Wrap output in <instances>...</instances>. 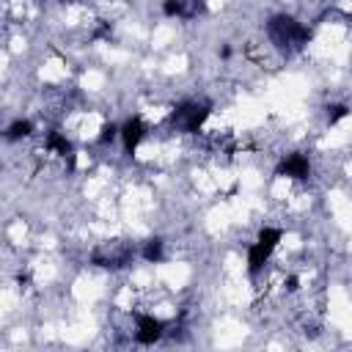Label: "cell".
<instances>
[{
    "label": "cell",
    "mask_w": 352,
    "mask_h": 352,
    "mask_svg": "<svg viewBox=\"0 0 352 352\" xmlns=\"http://www.w3.org/2000/svg\"><path fill=\"white\" fill-rule=\"evenodd\" d=\"M267 36H270V41H272L278 50L292 52V50H302V47L308 44L311 30L302 28V25H300L294 16H289V14H275V16L267 22Z\"/></svg>",
    "instance_id": "cell-1"
},
{
    "label": "cell",
    "mask_w": 352,
    "mask_h": 352,
    "mask_svg": "<svg viewBox=\"0 0 352 352\" xmlns=\"http://www.w3.org/2000/svg\"><path fill=\"white\" fill-rule=\"evenodd\" d=\"M47 148H52V151H58L60 157H74V148H72V143L60 135V132H50V138H47Z\"/></svg>",
    "instance_id": "cell-8"
},
{
    "label": "cell",
    "mask_w": 352,
    "mask_h": 352,
    "mask_svg": "<svg viewBox=\"0 0 352 352\" xmlns=\"http://www.w3.org/2000/svg\"><path fill=\"white\" fill-rule=\"evenodd\" d=\"M162 14L165 16H184L187 6H184V0H165L162 3Z\"/></svg>",
    "instance_id": "cell-11"
},
{
    "label": "cell",
    "mask_w": 352,
    "mask_h": 352,
    "mask_svg": "<svg viewBox=\"0 0 352 352\" xmlns=\"http://www.w3.org/2000/svg\"><path fill=\"white\" fill-rule=\"evenodd\" d=\"M206 118H209V104H195V102H184L170 113V124L190 135L198 132Z\"/></svg>",
    "instance_id": "cell-4"
},
{
    "label": "cell",
    "mask_w": 352,
    "mask_h": 352,
    "mask_svg": "<svg viewBox=\"0 0 352 352\" xmlns=\"http://www.w3.org/2000/svg\"><path fill=\"white\" fill-rule=\"evenodd\" d=\"M118 135H121V126H116V124L110 121V124H104V126H102V135H99V143H113V140H116Z\"/></svg>",
    "instance_id": "cell-13"
},
{
    "label": "cell",
    "mask_w": 352,
    "mask_h": 352,
    "mask_svg": "<svg viewBox=\"0 0 352 352\" xmlns=\"http://www.w3.org/2000/svg\"><path fill=\"white\" fill-rule=\"evenodd\" d=\"M60 3H74V0H60Z\"/></svg>",
    "instance_id": "cell-16"
},
{
    "label": "cell",
    "mask_w": 352,
    "mask_h": 352,
    "mask_svg": "<svg viewBox=\"0 0 352 352\" xmlns=\"http://www.w3.org/2000/svg\"><path fill=\"white\" fill-rule=\"evenodd\" d=\"M135 322H138V330H135V341L138 344H154V341H160L165 336V322H160V319H154L148 314H138Z\"/></svg>",
    "instance_id": "cell-5"
},
{
    "label": "cell",
    "mask_w": 352,
    "mask_h": 352,
    "mask_svg": "<svg viewBox=\"0 0 352 352\" xmlns=\"http://www.w3.org/2000/svg\"><path fill=\"white\" fill-rule=\"evenodd\" d=\"M132 258H135V248L129 242H121V239L104 242L91 253V261L96 267H104V270H124L132 264Z\"/></svg>",
    "instance_id": "cell-2"
},
{
    "label": "cell",
    "mask_w": 352,
    "mask_h": 352,
    "mask_svg": "<svg viewBox=\"0 0 352 352\" xmlns=\"http://www.w3.org/2000/svg\"><path fill=\"white\" fill-rule=\"evenodd\" d=\"M275 176L308 179V176H311V162H308V157H305V154L294 151V154H289V157H283V160L278 162V168H275Z\"/></svg>",
    "instance_id": "cell-6"
},
{
    "label": "cell",
    "mask_w": 352,
    "mask_h": 352,
    "mask_svg": "<svg viewBox=\"0 0 352 352\" xmlns=\"http://www.w3.org/2000/svg\"><path fill=\"white\" fill-rule=\"evenodd\" d=\"M143 135H146V126H143V121H140V118H129V121H126V124L121 126V140H124V151H126V154H135V148L140 146Z\"/></svg>",
    "instance_id": "cell-7"
},
{
    "label": "cell",
    "mask_w": 352,
    "mask_h": 352,
    "mask_svg": "<svg viewBox=\"0 0 352 352\" xmlns=\"http://www.w3.org/2000/svg\"><path fill=\"white\" fill-rule=\"evenodd\" d=\"M286 289H289V292H297V278H294V275L286 280Z\"/></svg>",
    "instance_id": "cell-15"
},
{
    "label": "cell",
    "mask_w": 352,
    "mask_h": 352,
    "mask_svg": "<svg viewBox=\"0 0 352 352\" xmlns=\"http://www.w3.org/2000/svg\"><path fill=\"white\" fill-rule=\"evenodd\" d=\"M140 256H143L146 261H151V264H157V261H162V256H165V250H162V239H148V242L143 245V250H140Z\"/></svg>",
    "instance_id": "cell-10"
},
{
    "label": "cell",
    "mask_w": 352,
    "mask_h": 352,
    "mask_svg": "<svg viewBox=\"0 0 352 352\" xmlns=\"http://www.w3.org/2000/svg\"><path fill=\"white\" fill-rule=\"evenodd\" d=\"M33 132V124L28 118H16L8 129H6V140H19V138H28Z\"/></svg>",
    "instance_id": "cell-9"
},
{
    "label": "cell",
    "mask_w": 352,
    "mask_h": 352,
    "mask_svg": "<svg viewBox=\"0 0 352 352\" xmlns=\"http://www.w3.org/2000/svg\"><path fill=\"white\" fill-rule=\"evenodd\" d=\"M280 236H283V231L280 228H261L258 231V236H256V242L250 245V250H248V272L250 275H256L264 264H267V258L272 256V250L278 248V242H280Z\"/></svg>",
    "instance_id": "cell-3"
},
{
    "label": "cell",
    "mask_w": 352,
    "mask_h": 352,
    "mask_svg": "<svg viewBox=\"0 0 352 352\" xmlns=\"http://www.w3.org/2000/svg\"><path fill=\"white\" fill-rule=\"evenodd\" d=\"M346 116H349V107L346 104H327V124H338Z\"/></svg>",
    "instance_id": "cell-12"
},
{
    "label": "cell",
    "mask_w": 352,
    "mask_h": 352,
    "mask_svg": "<svg viewBox=\"0 0 352 352\" xmlns=\"http://www.w3.org/2000/svg\"><path fill=\"white\" fill-rule=\"evenodd\" d=\"M198 14H206V0H190L184 19H192V16H198Z\"/></svg>",
    "instance_id": "cell-14"
}]
</instances>
